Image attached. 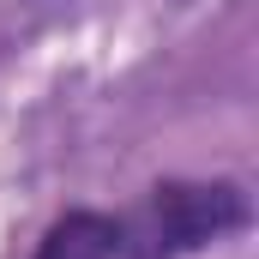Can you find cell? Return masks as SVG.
I'll return each mask as SVG.
<instances>
[{
	"label": "cell",
	"mask_w": 259,
	"mask_h": 259,
	"mask_svg": "<svg viewBox=\"0 0 259 259\" xmlns=\"http://www.w3.org/2000/svg\"><path fill=\"white\" fill-rule=\"evenodd\" d=\"M241 223H247L241 187H229V181H169L151 199V241H157L151 253L157 259L187 253V247H205V241H217Z\"/></svg>",
	"instance_id": "cell-1"
},
{
	"label": "cell",
	"mask_w": 259,
	"mask_h": 259,
	"mask_svg": "<svg viewBox=\"0 0 259 259\" xmlns=\"http://www.w3.org/2000/svg\"><path fill=\"white\" fill-rule=\"evenodd\" d=\"M115 253H121V229L97 211H66L36 247V259H115Z\"/></svg>",
	"instance_id": "cell-2"
}]
</instances>
